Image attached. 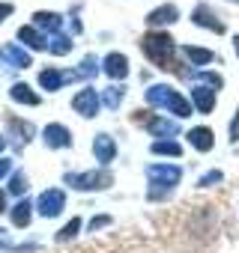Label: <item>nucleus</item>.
Wrapping results in <instances>:
<instances>
[{"instance_id": "obj_35", "label": "nucleus", "mask_w": 239, "mask_h": 253, "mask_svg": "<svg viewBox=\"0 0 239 253\" xmlns=\"http://www.w3.org/2000/svg\"><path fill=\"white\" fill-rule=\"evenodd\" d=\"M9 244V235H6V229H0V247H6Z\"/></svg>"}, {"instance_id": "obj_7", "label": "nucleus", "mask_w": 239, "mask_h": 253, "mask_svg": "<svg viewBox=\"0 0 239 253\" xmlns=\"http://www.w3.org/2000/svg\"><path fill=\"white\" fill-rule=\"evenodd\" d=\"M42 137H45V143H48L51 149H66V146H72V134H69L66 125H45V128H42Z\"/></svg>"}, {"instance_id": "obj_14", "label": "nucleus", "mask_w": 239, "mask_h": 253, "mask_svg": "<svg viewBox=\"0 0 239 253\" xmlns=\"http://www.w3.org/2000/svg\"><path fill=\"white\" fill-rule=\"evenodd\" d=\"M188 143H191L197 152H209L215 140H212V131H209V128H191V131H188Z\"/></svg>"}, {"instance_id": "obj_29", "label": "nucleus", "mask_w": 239, "mask_h": 253, "mask_svg": "<svg viewBox=\"0 0 239 253\" xmlns=\"http://www.w3.org/2000/svg\"><path fill=\"white\" fill-rule=\"evenodd\" d=\"M200 81H203V84H209V86H221V75H215V72H203V75H200Z\"/></svg>"}, {"instance_id": "obj_19", "label": "nucleus", "mask_w": 239, "mask_h": 253, "mask_svg": "<svg viewBox=\"0 0 239 253\" xmlns=\"http://www.w3.org/2000/svg\"><path fill=\"white\" fill-rule=\"evenodd\" d=\"M12 98H15L18 104H39V95H36L27 84H15V86H12Z\"/></svg>"}, {"instance_id": "obj_17", "label": "nucleus", "mask_w": 239, "mask_h": 253, "mask_svg": "<svg viewBox=\"0 0 239 253\" xmlns=\"http://www.w3.org/2000/svg\"><path fill=\"white\" fill-rule=\"evenodd\" d=\"M33 21H36V27H45V30L57 33V30H60V24H63V15H57V12H36V15H33Z\"/></svg>"}, {"instance_id": "obj_9", "label": "nucleus", "mask_w": 239, "mask_h": 253, "mask_svg": "<svg viewBox=\"0 0 239 253\" xmlns=\"http://www.w3.org/2000/svg\"><path fill=\"white\" fill-rule=\"evenodd\" d=\"M102 69H105L108 78L120 81V78H126V75H129V60H126L123 54H108L105 63H102Z\"/></svg>"}, {"instance_id": "obj_6", "label": "nucleus", "mask_w": 239, "mask_h": 253, "mask_svg": "<svg viewBox=\"0 0 239 253\" xmlns=\"http://www.w3.org/2000/svg\"><path fill=\"white\" fill-rule=\"evenodd\" d=\"M63 206H66V194L57 191V188L42 191V197H39V203H36V209H39L42 217H57V214L63 211Z\"/></svg>"}, {"instance_id": "obj_21", "label": "nucleus", "mask_w": 239, "mask_h": 253, "mask_svg": "<svg viewBox=\"0 0 239 253\" xmlns=\"http://www.w3.org/2000/svg\"><path fill=\"white\" fill-rule=\"evenodd\" d=\"M153 152L156 155H171V158H179L182 155V146L177 140H156L153 143Z\"/></svg>"}, {"instance_id": "obj_38", "label": "nucleus", "mask_w": 239, "mask_h": 253, "mask_svg": "<svg viewBox=\"0 0 239 253\" xmlns=\"http://www.w3.org/2000/svg\"><path fill=\"white\" fill-rule=\"evenodd\" d=\"M3 146H6V137H0V152H3Z\"/></svg>"}, {"instance_id": "obj_15", "label": "nucleus", "mask_w": 239, "mask_h": 253, "mask_svg": "<svg viewBox=\"0 0 239 253\" xmlns=\"http://www.w3.org/2000/svg\"><path fill=\"white\" fill-rule=\"evenodd\" d=\"M191 21H194V24H200V27H209V30H215V33H224V24H221V21H215V15H212L206 6H197V9H194V15H191Z\"/></svg>"}, {"instance_id": "obj_26", "label": "nucleus", "mask_w": 239, "mask_h": 253, "mask_svg": "<svg viewBox=\"0 0 239 253\" xmlns=\"http://www.w3.org/2000/svg\"><path fill=\"white\" fill-rule=\"evenodd\" d=\"M78 232H81V220H78V217H72V220L57 232V238H60V241H66V238H72V235H78Z\"/></svg>"}, {"instance_id": "obj_13", "label": "nucleus", "mask_w": 239, "mask_h": 253, "mask_svg": "<svg viewBox=\"0 0 239 253\" xmlns=\"http://www.w3.org/2000/svg\"><path fill=\"white\" fill-rule=\"evenodd\" d=\"M18 39H21L27 48H33V51H45V48H48V39H45L36 27H21V30H18Z\"/></svg>"}, {"instance_id": "obj_8", "label": "nucleus", "mask_w": 239, "mask_h": 253, "mask_svg": "<svg viewBox=\"0 0 239 253\" xmlns=\"http://www.w3.org/2000/svg\"><path fill=\"white\" fill-rule=\"evenodd\" d=\"M72 78H78V72H60V69H45V72H39V84L45 86V89H60L66 81H72Z\"/></svg>"}, {"instance_id": "obj_12", "label": "nucleus", "mask_w": 239, "mask_h": 253, "mask_svg": "<svg viewBox=\"0 0 239 253\" xmlns=\"http://www.w3.org/2000/svg\"><path fill=\"white\" fill-rule=\"evenodd\" d=\"M191 98H194V104H197L200 113H209V110L215 107V89H209V86H203V84H197V86L191 89Z\"/></svg>"}, {"instance_id": "obj_37", "label": "nucleus", "mask_w": 239, "mask_h": 253, "mask_svg": "<svg viewBox=\"0 0 239 253\" xmlns=\"http://www.w3.org/2000/svg\"><path fill=\"white\" fill-rule=\"evenodd\" d=\"M233 48H236V57H239V36H233Z\"/></svg>"}, {"instance_id": "obj_28", "label": "nucleus", "mask_w": 239, "mask_h": 253, "mask_svg": "<svg viewBox=\"0 0 239 253\" xmlns=\"http://www.w3.org/2000/svg\"><path fill=\"white\" fill-rule=\"evenodd\" d=\"M96 72H99L96 57H93V54H87V57H84V63H81V75H84V78H90V75H96Z\"/></svg>"}, {"instance_id": "obj_31", "label": "nucleus", "mask_w": 239, "mask_h": 253, "mask_svg": "<svg viewBox=\"0 0 239 253\" xmlns=\"http://www.w3.org/2000/svg\"><path fill=\"white\" fill-rule=\"evenodd\" d=\"M230 140H239V110H236V116H233V125H230Z\"/></svg>"}, {"instance_id": "obj_34", "label": "nucleus", "mask_w": 239, "mask_h": 253, "mask_svg": "<svg viewBox=\"0 0 239 253\" xmlns=\"http://www.w3.org/2000/svg\"><path fill=\"white\" fill-rule=\"evenodd\" d=\"M6 15H12V3H0V21H3Z\"/></svg>"}, {"instance_id": "obj_20", "label": "nucleus", "mask_w": 239, "mask_h": 253, "mask_svg": "<svg viewBox=\"0 0 239 253\" xmlns=\"http://www.w3.org/2000/svg\"><path fill=\"white\" fill-rule=\"evenodd\" d=\"M48 51H51V54H57V57L69 54V51H72V42H69V36H63V33H54V36L48 39Z\"/></svg>"}, {"instance_id": "obj_2", "label": "nucleus", "mask_w": 239, "mask_h": 253, "mask_svg": "<svg viewBox=\"0 0 239 253\" xmlns=\"http://www.w3.org/2000/svg\"><path fill=\"white\" fill-rule=\"evenodd\" d=\"M147 101H150L153 107H168V110H171V113H177L179 119L191 116L188 101H185L174 86H168V84H153V86L147 89Z\"/></svg>"}, {"instance_id": "obj_25", "label": "nucleus", "mask_w": 239, "mask_h": 253, "mask_svg": "<svg viewBox=\"0 0 239 253\" xmlns=\"http://www.w3.org/2000/svg\"><path fill=\"white\" fill-rule=\"evenodd\" d=\"M185 57H188L191 63H212V51H206V48H194V45L185 48Z\"/></svg>"}, {"instance_id": "obj_3", "label": "nucleus", "mask_w": 239, "mask_h": 253, "mask_svg": "<svg viewBox=\"0 0 239 253\" xmlns=\"http://www.w3.org/2000/svg\"><path fill=\"white\" fill-rule=\"evenodd\" d=\"M63 182L72 185V188H78V191H99V188L111 185V176L102 173V170H93V173H66Z\"/></svg>"}, {"instance_id": "obj_10", "label": "nucleus", "mask_w": 239, "mask_h": 253, "mask_svg": "<svg viewBox=\"0 0 239 253\" xmlns=\"http://www.w3.org/2000/svg\"><path fill=\"white\" fill-rule=\"evenodd\" d=\"M93 152H96V158H99L102 164L114 161V155H117V143H114V137H111V134H96V140H93Z\"/></svg>"}, {"instance_id": "obj_1", "label": "nucleus", "mask_w": 239, "mask_h": 253, "mask_svg": "<svg viewBox=\"0 0 239 253\" xmlns=\"http://www.w3.org/2000/svg\"><path fill=\"white\" fill-rule=\"evenodd\" d=\"M141 48H144V54H147L159 69L171 72V69L177 66V63H174L177 45H174V39H171L168 33H147V36L141 39Z\"/></svg>"}, {"instance_id": "obj_32", "label": "nucleus", "mask_w": 239, "mask_h": 253, "mask_svg": "<svg viewBox=\"0 0 239 253\" xmlns=\"http://www.w3.org/2000/svg\"><path fill=\"white\" fill-rule=\"evenodd\" d=\"M9 170H12V161H9V158H0V179H3Z\"/></svg>"}, {"instance_id": "obj_36", "label": "nucleus", "mask_w": 239, "mask_h": 253, "mask_svg": "<svg viewBox=\"0 0 239 253\" xmlns=\"http://www.w3.org/2000/svg\"><path fill=\"white\" fill-rule=\"evenodd\" d=\"M0 211H6V191H0Z\"/></svg>"}, {"instance_id": "obj_23", "label": "nucleus", "mask_w": 239, "mask_h": 253, "mask_svg": "<svg viewBox=\"0 0 239 253\" xmlns=\"http://www.w3.org/2000/svg\"><path fill=\"white\" fill-rule=\"evenodd\" d=\"M123 92H126V89H123V86H108V89H105V92H102V104H105V107H111V110H114V107H117V104H120V98H123Z\"/></svg>"}, {"instance_id": "obj_27", "label": "nucleus", "mask_w": 239, "mask_h": 253, "mask_svg": "<svg viewBox=\"0 0 239 253\" xmlns=\"http://www.w3.org/2000/svg\"><path fill=\"white\" fill-rule=\"evenodd\" d=\"M27 191V176L24 173H15L12 182H9V194H24Z\"/></svg>"}, {"instance_id": "obj_11", "label": "nucleus", "mask_w": 239, "mask_h": 253, "mask_svg": "<svg viewBox=\"0 0 239 253\" xmlns=\"http://www.w3.org/2000/svg\"><path fill=\"white\" fill-rule=\"evenodd\" d=\"M179 18V12H177V6H159V9H153L150 15H147V24L150 27H165V24H174Z\"/></svg>"}, {"instance_id": "obj_18", "label": "nucleus", "mask_w": 239, "mask_h": 253, "mask_svg": "<svg viewBox=\"0 0 239 253\" xmlns=\"http://www.w3.org/2000/svg\"><path fill=\"white\" fill-rule=\"evenodd\" d=\"M30 217H33V203H30V200H21V203L12 209V223H15V226H27Z\"/></svg>"}, {"instance_id": "obj_30", "label": "nucleus", "mask_w": 239, "mask_h": 253, "mask_svg": "<svg viewBox=\"0 0 239 253\" xmlns=\"http://www.w3.org/2000/svg\"><path fill=\"white\" fill-rule=\"evenodd\" d=\"M215 182H221V170H212V173H206V176H203L197 185H203V188H206V185H215Z\"/></svg>"}, {"instance_id": "obj_22", "label": "nucleus", "mask_w": 239, "mask_h": 253, "mask_svg": "<svg viewBox=\"0 0 239 253\" xmlns=\"http://www.w3.org/2000/svg\"><path fill=\"white\" fill-rule=\"evenodd\" d=\"M150 134L153 137H174L177 134V125L174 122H165V119H153L150 122Z\"/></svg>"}, {"instance_id": "obj_5", "label": "nucleus", "mask_w": 239, "mask_h": 253, "mask_svg": "<svg viewBox=\"0 0 239 253\" xmlns=\"http://www.w3.org/2000/svg\"><path fill=\"white\" fill-rule=\"evenodd\" d=\"M99 92L93 89V86H84V89H78L75 92V98H72V107L84 116V119H93L96 113H99Z\"/></svg>"}, {"instance_id": "obj_33", "label": "nucleus", "mask_w": 239, "mask_h": 253, "mask_svg": "<svg viewBox=\"0 0 239 253\" xmlns=\"http://www.w3.org/2000/svg\"><path fill=\"white\" fill-rule=\"evenodd\" d=\"M105 223H111V217H105V214H102V217H93V223H90V226H93V229H102Z\"/></svg>"}, {"instance_id": "obj_16", "label": "nucleus", "mask_w": 239, "mask_h": 253, "mask_svg": "<svg viewBox=\"0 0 239 253\" xmlns=\"http://www.w3.org/2000/svg\"><path fill=\"white\" fill-rule=\"evenodd\" d=\"M3 57H6L15 69H27V66H30V54L21 51L18 45H6V48H3Z\"/></svg>"}, {"instance_id": "obj_24", "label": "nucleus", "mask_w": 239, "mask_h": 253, "mask_svg": "<svg viewBox=\"0 0 239 253\" xmlns=\"http://www.w3.org/2000/svg\"><path fill=\"white\" fill-rule=\"evenodd\" d=\"M9 128L18 134V140H30V137H33V125H30V122H21V119H9Z\"/></svg>"}, {"instance_id": "obj_4", "label": "nucleus", "mask_w": 239, "mask_h": 253, "mask_svg": "<svg viewBox=\"0 0 239 253\" xmlns=\"http://www.w3.org/2000/svg\"><path fill=\"white\" fill-rule=\"evenodd\" d=\"M147 179H150V185H156V188L168 191V188L179 185V179H182V170H179V167H165V164H153V167H147Z\"/></svg>"}]
</instances>
